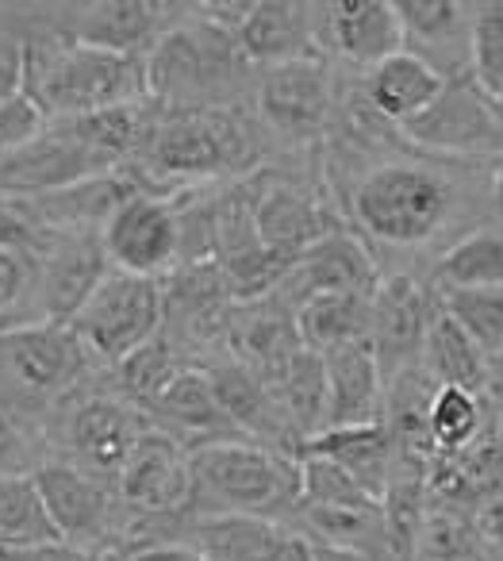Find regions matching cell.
<instances>
[{"mask_svg":"<svg viewBox=\"0 0 503 561\" xmlns=\"http://www.w3.org/2000/svg\"><path fill=\"white\" fill-rule=\"evenodd\" d=\"M258 162L254 124L231 108H188L158 112L142 154L124 165L147 193L181 196L201 181H216L224 173H242Z\"/></svg>","mask_w":503,"mask_h":561,"instance_id":"obj_1","label":"cell"},{"mask_svg":"<svg viewBox=\"0 0 503 561\" xmlns=\"http://www.w3.org/2000/svg\"><path fill=\"white\" fill-rule=\"evenodd\" d=\"M24 89L50 124L150 101L147 58L108 55L43 32L24 39Z\"/></svg>","mask_w":503,"mask_h":561,"instance_id":"obj_2","label":"cell"},{"mask_svg":"<svg viewBox=\"0 0 503 561\" xmlns=\"http://www.w3.org/2000/svg\"><path fill=\"white\" fill-rule=\"evenodd\" d=\"M188 512L258 515L293 523L304 500V469L296 458L258 443H216L188 454Z\"/></svg>","mask_w":503,"mask_h":561,"instance_id":"obj_3","label":"cell"},{"mask_svg":"<svg viewBox=\"0 0 503 561\" xmlns=\"http://www.w3.org/2000/svg\"><path fill=\"white\" fill-rule=\"evenodd\" d=\"M247 66L239 35L201 16L196 4H185L178 24L150 50L147 93L165 112L231 108Z\"/></svg>","mask_w":503,"mask_h":561,"instance_id":"obj_4","label":"cell"},{"mask_svg":"<svg viewBox=\"0 0 503 561\" xmlns=\"http://www.w3.org/2000/svg\"><path fill=\"white\" fill-rule=\"evenodd\" d=\"M96 358L70 323H16L0 328V400L27 420L55 415L85 392Z\"/></svg>","mask_w":503,"mask_h":561,"instance_id":"obj_5","label":"cell"},{"mask_svg":"<svg viewBox=\"0 0 503 561\" xmlns=\"http://www.w3.org/2000/svg\"><path fill=\"white\" fill-rule=\"evenodd\" d=\"M350 211L365 239L388 247H419L446 227L454 211V188L431 165L385 162L357 181Z\"/></svg>","mask_w":503,"mask_h":561,"instance_id":"obj_6","label":"cell"},{"mask_svg":"<svg viewBox=\"0 0 503 561\" xmlns=\"http://www.w3.org/2000/svg\"><path fill=\"white\" fill-rule=\"evenodd\" d=\"M55 415L58 420H55V431L47 435V443L62 446L58 461H70V466L85 469L89 477L104 481L108 489H116L127 458H132L135 446L142 443V435L155 427L139 408L127 404V400L112 389L78 392V397L58 408Z\"/></svg>","mask_w":503,"mask_h":561,"instance_id":"obj_7","label":"cell"},{"mask_svg":"<svg viewBox=\"0 0 503 561\" xmlns=\"http://www.w3.org/2000/svg\"><path fill=\"white\" fill-rule=\"evenodd\" d=\"M73 335L89 346L96 366L116 369L135 351L165 331V293L162 280L135 277L124 270H108L93 297L70 320Z\"/></svg>","mask_w":503,"mask_h":561,"instance_id":"obj_8","label":"cell"},{"mask_svg":"<svg viewBox=\"0 0 503 561\" xmlns=\"http://www.w3.org/2000/svg\"><path fill=\"white\" fill-rule=\"evenodd\" d=\"M112 270L165 280L185 262V216L181 196L135 193L101 231Z\"/></svg>","mask_w":503,"mask_h":561,"instance_id":"obj_9","label":"cell"},{"mask_svg":"<svg viewBox=\"0 0 503 561\" xmlns=\"http://www.w3.org/2000/svg\"><path fill=\"white\" fill-rule=\"evenodd\" d=\"M108 270L112 262L101 231L47 234L35 254V323H70Z\"/></svg>","mask_w":503,"mask_h":561,"instance_id":"obj_10","label":"cell"},{"mask_svg":"<svg viewBox=\"0 0 503 561\" xmlns=\"http://www.w3.org/2000/svg\"><path fill=\"white\" fill-rule=\"evenodd\" d=\"M495 108L500 104L472 81V73H465L449 78L438 101L400 131L434 154H492L503 147V119Z\"/></svg>","mask_w":503,"mask_h":561,"instance_id":"obj_11","label":"cell"},{"mask_svg":"<svg viewBox=\"0 0 503 561\" xmlns=\"http://www.w3.org/2000/svg\"><path fill=\"white\" fill-rule=\"evenodd\" d=\"M32 477L39 484L43 504H47L50 523L58 527L62 542L108 553L112 538L119 530V515H124L116 489H108L104 481L89 477L85 469L58 458H47Z\"/></svg>","mask_w":503,"mask_h":561,"instance_id":"obj_12","label":"cell"},{"mask_svg":"<svg viewBox=\"0 0 503 561\" xmlns=\"http://www.w3.org/2000/svg\"><path fill=\"white\" fill-rule=\"evenodd\" d=\"M178 9L181 4H158V0H93L62 9V16L47 32L108 55L150 58L158 39L178 24V16H170Z\"/></svg>","mask_w":503,"mask_h":561,"instance_id":"obj_13","label":"cell"},{"mask_svg":"<svg viewBox=\"0 0 503 561\" xmlns=\"http://www.w3.org/2000/svg\"><path fill=\"white\" fill-rule=\"evenodd\" d=\"M438 320L431 293L408 273H392L373 293L369 312V339L365 343L377 354V366L385 374V385L400 381L411 366L426 354V339Z\"/></svg>","mask_w":503,"mask_h":561,"instance_id":"obj_14","label":"cell"},{"mask_svg":"<svg viewBox=\"0 0 503 561\" xmlns=\"http://www.w3.org/2000/svg\"><path fill=\"white\" fill-rule=\"evenodd\" d=\"M334 108L331 70L323 58H304V62L273 66L258 81V116L281 139H316L327 127Z\"/></svg>","mask_w":503,"mask_h":561,"instance_id":"obj_15","label":"cell"},{"mask_svg":"<svg viewBox=\"0 0 503 561\" xmlns=\"http://www.w3.org/2000/svg\"><path fill=\"white\" fill-rule=\"evenodd\" d=\"M377 285V265H373V254L362 242V234L339 227L311 250H304L300 262L288 270V277L281 280V289L273 297H281L296 312L304 300L323 297V293H365V297H373Z\"/></svg>","mask_w":503,"mask_h":561,"instance_id":"obj_16","label":"cell"},{"mask_svg":"<svg viewBox=\"0 0 503 561\" xmlns=\"http://www.w3.org/2000/svg\"><path fill=\"white\" fill-rule=\"evenodd\" d=\"M204 374H208L212 389H216L219 404L227 408V415L235 420V427L258 446H270V450H281L288 458L300 461V435L293 431L288 415L281 412L273 389L254 374L250 366H242L231 354H219V358L204 362Z\"/></svg>","mask_w":503,"mask_h":561,"instance_id":"obj_17","label":"cell"},{"mask_svg":"<svg viewBox=\"0 0 503 561\" xmlns=\"http://www.w3.org/2000/svg\"><path fill=\"white\" fill-rule=\"evenodd\" d=\"M188 546L208 561H316V542L293 523L258 515H204L193 519Z\"/></svg>","mask_w":503,"mask_h":561,"instance_id":"obj_18","label":"cell"},{"mask_svg":"<svg viewBox=\"0 0 503 561\" xmlns=\"http://www.w3.org/2000/svg\"><path fill=\"white\" fill-rule=\"evenodd\" d=\"M250 193H254L258 239L293 265L300 262L304 250H311L319 239H327V234L342 227L323 208V201L304 193L293 181H273L265 173H258V178H250Z\"/></svg>","mask_w":503,"mask_h":561,"instance_id":"obj_19","label":"cell"},{"mask_svg":"<svg viewBox=\"0 0 503 561\" xmlns=\"http://www.w3.org/2000/svg\"><path fill=\"white\" fill-rule=\"evenodd\" d=\"M142 193V185L127 170L116 173H96V178L73 181V185L50 188L39 196H24L12 201L43 234L58 231H104L108 219L119 211V204Z\"/></svg>","mask_w":503,"mask_h":561,"instance_id":"obj_20","label":"cell"},{"mask_svg":"<svg viewBox=\"0 0 503 561\" xmlns=\"http://www.w3.org/2000/svg\"><path fill=\"white\" fill-rule=\"evenodd\" d=\"M323 16H316L319 47L334 50L354 66H377L385 58L408 50L400 12L388 0H334L319 4Z\"/></svg>","mask_w":503,"mask_h":561,"instance_id":"obj_21","label":"cell"},{"mask_svg":"<svg viewBox=\"0 0 503 561\" xmlns=\"http://www.w3.org/2000/svg\"><path fill=\"white\" fill-rule=\"evenodd\" d=\"M147 420L158 431H165L170 438H178L188 454L201 446L216 443H250L235 420L227 415V408L219 404L216 389H212L208 374L201 366H188L155 404L147 408Z\"/></svg>","mask_w":503,"mask_h":561,"instance_id":"obj_22","label":"cell"},{"mask_svg":"<svg viewBox=\"0 0 503 561\" xmlns=\"http://www.w3.org/2000/svg\"><path fill=\"white\" fill-rule=\"evenodd\" d=\"M188 450L165 431L150 427L116 481V496L127 512H178L188 507Z\"/></svg>","mask_w":503,"mask_h":561,"instance_id":"obj_23","label":"cell"},{"mask_svg":"<svg viewBox=\"0 0 503 561\" xmlns=\"http://www.w3.org/2000/svg\"><path fill=\"white\" fill-rule=\"evenodd\" d=\"M239 47L250 66H288L319 55L316 4L296 0H254L247 24L239 27Z\"/></svg>","mask_w":503,"mask_h":561,"instance_id":"obj_24","label":"cell"},{"mask_svg":"<svg viewBox=\"0 0 503 561\" xmlns=\"http://www.w3.org/2000/svg\"><path fill=\"white\" fill-rule=\"evenodd\" d=\"M327 358V420L323 431L385 423V374L369 343H350Z\"/></svg>","mask_w":503,"mask_h":561,"instance_id":"obj_25","label":"cell"},{"mask_svg":"<svg viewBox=\"0 0 503 561\" xmlns=\"http://www.w3.org/2000/svg\"><path fill=\"white\" fill-rule=\"evenodd\" d=\"M446 81L449 78L442 73V66H434L426 55L408 47L373 66L369 78H365V101L380 119L403 127L438 101Z\"/></svg>","mask_w":503,"mask_h":561,"instance_id":"obj_26","label":"cell"},{"mask_svg":"<svg viewBox=\"0 0 503 561\" xmlns=\"http://www.w3.org/2000/svg\"><path fill=\"white\" fill-rule=\"evenodd\" d=\"M304 458H327L342 466L350 477L365 484L377 500H385L388 484H392L396 469V438L392 427L385 423H365V427H339V431H319L316 438L300 446Z\"/></svg>","mask_w":503,"mask_h":561,"instance_id":"obj_27","label":"cell"},{"mask_svg":"<svg viewBox=\"0 0 503 561\" xmlns=\"http://www.w3.org/2000/svg\"><path fill=\"white\" fill-rule=\"evenodd\" d=\"M369 312L373 297L365 293H323L296 308V328L308 351L331 354L339 346L369 339Z\"/></svg>","mask_w":503,"mask_h":561,"instance_id":"obj_28","label":"cell"},{"mask_svg":"<svg viewBox=\"0 0 503 561\" xmlns=\"http://www.w3.org/2000/svg\"><path fill=\"white\" fill-rule=\"evenodd\" d=\"M426 374L431 381H438V389H465V392H488L492 385V369L495 362L449 320L438 308V320L431 328V339H426Z\"/></svg>","mask_w":503,"mask_h":561,"instance_id":"obj_29","label":"cell"},{"mask_svg":"<svg viewBox=\"0 0 503 561\" xmlns=\"http://www.w3.org/2000/svg\"><path fill=\"white\" fill-rule=\"evenodd\" d=\"M273 397H277L281 412L288 415L293 431L300 435V443L316 438L323 431V420H327V358L316 351L304 346L285 369L281 377L270 385Z\"/></svg>","mask_w":503,"mask_h":561,"instance_id":"obj_30","label":"cell"},{"mask_svg":"<svg viewBox=\"0 0 503 561\" xmlns=\"http://www.w3.org/2000/svg\"><path fill=\"white\" fill-rule=\"evenodd\" d=\"M434 285L438 293L454 289H503V231L465 234L434 262Z\"/></svg>","mask_w":503,"mask_h":561,"instance_id":"obj_31","label":"cell"},{"mask_svg":"<svg viewBox=\"0 0 503 561\" xmlns=\"http://www.w3.org/2000/svg\"><path fill=\"white\" fill-rule=\"evenodd\" d=\"M185 369H188V358L162 331V335L150 339L142 351H135L132 358L119 362V366L112 369V381H116L112 385V392H119L127 404H135L142 415H147V408L155 404V400L162 397V392L170 389Z\"/></svg>","mask_w":503,"mask_h":561,"instance_id":"obj_32","label":"cell"},{"mask_svg":"<svg viewBox=\"0 0 503 561\" xmlns=\"http://www.w3.org/2000/svg\"><path fill=\"white\" fill-rule=\"evenodd\" d=\"M58 538L35 477H0V550H27Z\"/></svg>","mask_w":503,"mask_h":561,"instance_id":"obj_33","label":"cell"},{"mask_svg":"<svg viewBox=\"0 0 503 561\" xmlns=\"http://www.w3.org/2000/svg\"><path fill=\"white\" fill-rule=\"evenodd\" d=\"M411 561H495L492 550L480 538L477 523L449 507H431L423 515V527L415 538V558Z\"/></svg>","mask_w":503,"mask_h":561,"instance_id":"obj_34","label":"cell"},{"mask_svg":"<svg viewBox=\"0 0 503 561\" xmlns=\"http://www.w3.org/2000/svg\"><path fill=\"white\" fill-rule=\"evenodd\" d=\"M438 308L488 354L503 358V289H454L442 293Z\"/></svg>","mask_w":503,"mask_h":561,"instance_id":"obj_35","label":"cell"},{"mask_svg":"<svg viewBox=\"0 0 503 561\" xmlns=\"http://www.w3.org/2000/svg\"><path fill=\"white\" fill-rule=\"evenodd\" d=\"M396 12H400L408 43H419L423 50L446 47V43H465L469 47L472 9H465L457 0H396Z\"/></svg>","mask_w":503,"mask_h":561,"instance_id":"obj_36","label":"cell"},{"mask_svg":"<svg viewBox=\"0 0 503 561\" xmlns=\"http://www.w3.org/2000/svg\"><path fill=\"white\" fill-rule=\"evenodd\" d=\"M484 427V408L477 392L465 389H434L426 404V431L438 450H469Z\"/></svg>","mask_w":503,"mask_h":561,"instance_id":"obj_37","label":"cell"},{"mask_svg":"<svg viewBox=\"0 0 503 561\" xmlns=\"http://www.w3.org/2000/svg\"><path fill=\"white\" fill-rule=\"evenodd\" d=\"M469 73L495 104H503V0H488L472 9Z\"/></svg>","mask_w":503,"mask_h":561,"instance_id":"obj_38","label":"cell"},{"mask_svg":"<svg viewBox=\"0 0 503 561\" xmlns=\"http://www.w3.org/2000/svg\"><path fill=\"white\" fill-rule=\"evenodd\" d=\"M47 435H39L35 420L0 400V477H32L47 461Z\"/></svg>","mask_w":503,"mask_h":561,"instance_id":"obj_39","label":"cell"},{"mask_svg":"<svg viewBox=\"0 0 503 561\" xmlns=\"http://www.w3.org/2000/svg\"><path fill=\"white\" fill-rule=\"evenodd\" d=\"M304 500L300 504H323V507H342V504H385L365 489L357 477H350L342 466L327 458H304Z\"/></svg>","mask_w":503,"mask_h":561,"instance_id":"obj_40","label":"cell"},{"mask_svg":"<svg viewBox=\"0 0 503 561\" xmlns=\"http://www.w3.org/2000/svg\"><path fill=\"white\" fill-rule=\"evenodd\" d=\"M35 323V254L0 250V328Z\"/></svg>","mask_w":503,"mask_h":561,"instance_id":"obj_41","label":"cell"},{"mask_svg":"<svg viewBox=\"0 0 503 561\" xmlns=\"http://www.w3.org/2000/svg\"><path fill=\"white\" fill-rule=\"evenodd\" d=\"M50 119L39 112V104L20 89V93L4 96L0 101V162L4 158H16L20 150L35 147V142L47 135Z\"/></svg>","mask_w":503,"mask_h":561,"instance_id":"obj_42","label":"cell"},{"mask_svg":"<svg viewBox=\"0 0 503 561\" xmlns=\"http://www.w3.org/2000/svg\"><path fill=\"white\" fill-rule=\"evenodd\" d=\"M47 234L24 216L12 201H0V250H20V254H39Z\"/></svg>","mask_w":503,"mask_h":561,"instance_id":"obj_43","label":"cell"},{"mask_svg":"<svg viewBox=\"0 0 503 561\" xmlns=\"http://www.w3.org/2000/svg\"><path fill=\"white\" fill-rule=\"evenodd\" d=\"M0 561H108V553L89 550V546L73 542H47V546H27V550H0Z\"/></svg>","mask_w":503,"mask_h":561,"instance_id":"obj_44","label":"cell"},{"mask_svg":"<svg viewBox=\"0 0 503 561\" xmlns=\"http://www.w3.org/2000/svg\"><path fill=\"white\" fill-rule=\"evenodd\" d=\"M24 85V43L0 39V101Z\"/></svg>","mask_w":503,"mask_h":561,"instance_id":"obj_45","label":"cell"},{"mask_svg":"<svg viewBox=\"0 0 503 561\" xmlns=\"http://www.w3.org/2000/svg\"><path fill=\"white\" fill-rule=\"evenodd\" d=\"M127 561H208L201 550H193L188 542H173V546H155V550H142Z\"/></svg>","mask_w":503,"mask_h":561,"instance_id":"obj_46","label":"cell"},{"mask_svg":"<svg viewBox=\"0 0 503 561\" xmlns=\"http://www.w3.org/2000/svg\"><path fill=\"white\" fill-rule=\"evenodd\" d=\"M316 561H377L369 553H354V550H339V546H319L316 542Z\"/></svg>","mask_w":503,"mask_h":561,"instance_id":"obj_47","label":"cell"},{"mask_svg":"<svg viewBox=\"0 0 503 561\" xmlns=\"http://www.w3.org/2000/svg\"><path fill=\"white\" fill-rule=\"evenodd\" d=\"M492 208H495V219L503 224V165H500V173H495V181H492Z\"/></svg>","mask_w":503,"mask_h":561,"instance_id":"obj_48","label":"cell"},{"mask_svg":"<svg viewBox=\"0 0 503 561\" xmlns=\"http://www.w3.org/2000/svg\"><path fill=\"white\" fill-rule=\"evenodd\" d=\"M488 392H495V397H500V408H503V374L495 377V369H492V385H488Z\"/></svg>","mask_w":503,"mask_h":561,"instance_id":"obj_49","label":"cell"}]
</instances>
